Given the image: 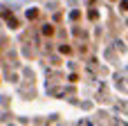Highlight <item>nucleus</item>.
Segmentation results:
<instances>
[{"instance_id":"nucleus-1","label":"nucleus","mask_w":128,"mask_h":126,"mask_svg":"<svg viewBox=\"0 0 128 126\" xmlns=\"http://www.w3.org/2000/svg\"><path fill=\"white\" fill-rule=\"evenodd\" d=\"M43 34H45V36H52V34H54V27H52V25H45V27H43Z\"/></svg>"},{"instance_id":"nucleus-4","label":"nucleus","mask_w":128,"mask_h":126,"mask_svg":"<svg viewBox=\"0 0 128 126\" xmlns=\"http://www.w3.org/2000/svg\"><path fill=\"white\" fill-rule=\"evenodd\" d=\"M122 11H128V0H124V2H122Z\"/></svg>"},{"instance_id":"nucleus-2","label":"nucleus","mask_w":128,"mask_h":126,"mask_svg":"<svg viewBox=\"0 0 128 126\" xmlns=\"http://www.w3.org/2000/svg\"><path fill=\"white\" fill-rule=\"evenodd\" d=\"M27 18H32V20L38 18V11H36V9H29V11H27Z\"/></svg>"},{"instance_id":"nucleus-3","label":"nucleus","mask_w":128,"mask_h":126,"mask_svg":"<svg viewBox=\"0 0 128 126\" xmlns=\"http://www.w3.org/2000/svg\"><path fill=\"white\" fill-rule=\"evenodd\" d=\"M9 27H14V29H18V20H16V18H9Z\"/></svg>"}]
</instances>
